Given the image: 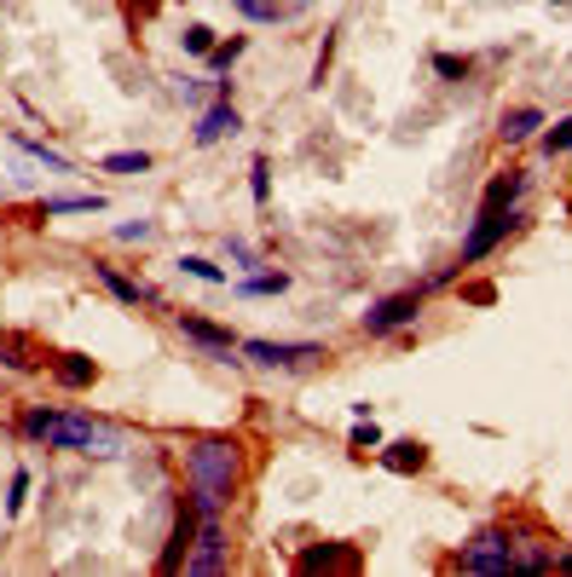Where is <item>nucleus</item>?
I'll return each instance as SVG.
<instances>
[{
  "instance_id": "473e14b6",
  "label": "nucleus",
  "mask_w": 572,
  "mask_h": 577,
  "mask_svg": "<svg viewBox=\"0 0 572 577\" xmlns=\"http://www.w3.org/2000/svg\"><path fill=\"white\" fill-rule=\"evenodd\" d=\"M556 572H572V554H556Z\"/></svg>"
},
{
  "instance_id": "ddd939ff",
  "label": "nucleus",
  "mask_w": 572,
  "mask_h": 577,
  "mask_svg": "<svg viewBox=\"0 0 572 577\" xmlns=\"http://www.w3.org/2000/svg\"><path fill=\"white\" fill-rule=\"evenodd\" d=\"M93 278L110 288V295L121 301V306H156V288L151 283H133V278H121L116 266H93Z\"/></svg>"
},
{
  "instance_id": "a878e982",
  "label": "nucleus",
  "mask_w": 572,
  "mask_h": 577,
  "mask_svg": "<svg viewBox=\"0 0 572 577\" xmlns=\"http://www.w3.org/2000/svg\"><path fill=\"white\" fill-rule=\"evenodd\" d=\"M232 7L243 12V17H249V24H278V0H232Z\"/></svg>"
},
{
  "instance_id": "7ed1b4c3",
  "label": "nucleus",
  "mask_w": 572,
  "mask_h": 577,
  "mask_svg": "<svg viewBox=\"0 0 572 577\" xmlns=\"http://www.w3.org/2000/svg\"><path fill=\"white\" fill-rule=\"evenodd\" d=\"M422 301H428V288H399V295H382V301H371V313L359 318V329H364V335H399V329L417 323Z\"/></svg>"
},
{
  "instance_id": "412c9836",
  "label": "nucleus",
  "mask_w": 572,
  "mask_h": 577,
  "mask_svg": "<svg viewBox=\"0 0 572 577\" xmlns=\"http://www.w3.org/2000/svg\"><path fill=\"white\" fill-rule=\"evenodd\" d=\"M98 168H105V174H145L151 156H145V151H110L105 162H98Z\"/></svg>"
},
{
  "instance_id": "5701e85b",
  "label": "nucleus",
  "mask_w": 572,
  "mask_h": 577,
  "mask_svg": "<svg viewBox=\"0 0 572 577\" xmlns=\"http://www.w3.org/2000/svg\"><path fill=\"white\" fill-rule=\"evenodd\" d=\"M249 191H255L260 209L272 202V162H267V156H255V162H249Z\"/></svg>"
},
{
  "instance_id": "c756f323",
  "label": "nucleus",
  "mask_w": 572,
  "mask_h": 577,
  "mask_svg": "<svg viewBox=\"0 0 572 577\" xmlns=\"http://www.w3.org/2000/svg\"><path fill=\"white\" fill-rule=\"evenodd\" d=\"M376 445H382V427L359 416V427H353V450H376Z\"/></svg>"
},
{
  "instance_id": "1a4fd4ad",
  "label": "nucleus",
  "mask_w": 572,
  "mask_h": 577,
  "mask_svg": "<svg viewBox=\"0 0 572 577\" xmlns=\"http://www.w3.org/2000/svg\"><path fill=\"white\" fill-rule=\"evenodd\" d=\"M197 503L186 497L174 508V531H168V543H162V572H186V554H191V543H197Z\"/></svg>"
},
{
  "instance_id": "4be33fe9",
  "label": "nucleus",
  "mask_w": 572,
  "mask_h": 577,
  "mask_svg": "<svg viewBox=\"0 0 572 577\" xmlns=\"http://www.w3.org/2000/svg\"><path fill=\"white\" fill-rule=\"evenodd\" d=\"M434 75H440V81H468V75H475V58H457V52H434Z\"/></svg>"
},
{
  "instance_id": "393cba45",
  "label": "nucleus",
  "mask_w": 572,
  "mask_h": 577,
  "mask_svg": "<svg viewBox=\"0 0 572 577\" xmlns=\"http://www.w3.org/2000/svg\"><path fill=\"white\" fill-rule=\"evenodd\" d=\"M330 58H336V30L324 35V47H318V58H313V81H306L313 93H324V81H330Z\"/></svg>"
},
{
  "instance_id": "2f4dec72",
  "label": "nucleus",
  "mask_w": 572,
  "mask_h": 577,
  "mask_svg": "<svg viewBox=\"0 0 572 577\" xmlns=\"http://www.w3.org/2000/svg\"><path fill=\"white\" fill-rule=\"evenodd\" d=\"M463 295H468V301H475V306H492V301H498V288H492V283H468V288H463Z\"/></svg>"
},
{
  "instance_id": "b1692460",
  "label": "nucleus",
  "mask_w": 572,
  "mask_h": 577,
  "mask_svg": "<svg viewBox=\"0 0 572 577\" xmlns=\"http://www.w3.org/2000/svg\"><path fill=\"white\" fill-rule=\"evenodd\" d=\"M179 272L197 278V283H226V272H220L214 260H202V255H179Z\"/></svg>"
},
{
  "instance_id": "20e7f679",
  "label": "nucleus",
  "mask_w": 572,
  "mask_h": 577,
  "mask_svg": "<svg viewBox=\"0 0 572 577\" xmlns=\"http://www.w3.org/2000/svg\"><path fill=\"white\" fill-rule=\"evenodd\" d=\"M237 353L249 364H260V369H306V364L324 358V341H267V335H255V341H237Z\"/></svg>"
},
{
  "instance_id": "72a5a7b5",
  "label": "nucleus",
  "mask_w": 572,
  "mask_h": 577,
  "mask_svg": "<svg viewBox=\"0 0 572 577\" xmlns=\"http://www.w3.org/2000/svg\"><path fill=\"white\" fill-rule=\"evenodd\" d=\"M549 7H572V0H549Z\"/></svg>"
},
{
  "instance_id": "6e6552de",
  "label": "nucleus",
  "mask_w": 572,
  "mask_h": 577,
  "mask_svg": "<svg viewBox=\"0 0 572 577\" xmlns=\"http://www.w3.org/2000/svg\"><path fill=\"white\" fill-rule=\"evenodd\" d=\"M174 323H179V335H186V341L202 346V353H220L226 364H237V358H232V353H237V335H232L226 323H214V318H202V313H179Z\"/></svg>"
},
{
  "instance_id": "f8f14e48",
  "label": "nucleus",
  "mask_w": 572,
  "mask_h": 577,
  "mask_svg": "<svg viewBox=\"0 0 572 577\" xmlns=\"http://www.w3.org/2000/svg\"><path fill=\"white\" fill-rule=\"evenodd\" d=\"M538 128H549V116H544L538 105H515V110L498 116V139H503V144H526Z\"/></svg>"
},
{
  "instance_id": "6ab92c4d",
  "label": "nucleus",
  "mask_w": 572,
  "mask_h": 577,
  "mask_svg": "<svg viewBox=\"0 0 572 577\" xmlns=\"http://www.w3.org/2000/svg\"><path fill=\"white\" fill-rule=\"evenodd\" d=\"M290 288V272H249V278H237V295H283Z\"/></svg>"
},
{
  "instance_id": "bb28decb",
  "label": "nucleus",
  "mask_w": 572,
  "mask_h": 577,
  "mask_svg": "<svg viewBox=\"0 0 572 577\" xmlns=\"http://www.w3.org/2000/svg\"><path fill=\"white\" fill-rule=\"evenodd\" d=\"M179 47H186L191 58H209V47H214V30H209V24H186V35H179Z\"/></svg>"
},
{
  "instance_id": "f3484780",
  "label": "nucleus",
  "mask_w": 572,
  "mask_h": 577,
  "mask_svg": "<svg viewBox=\"0 0 572 577\" xmlns=\"http://www.w3.org/2000/svg\"><path fill=\"white\" fill-rule=\"evenodd\" d=\"M105 209V197L87 191V197H47L40 202V220H58V214H98Z\"/></svg>"
},
{
  "instance_id": "f03ea898",
  "label": "nucleus",
  "mask_w": 572,
  "mask_h": 577,
  "mask_svg": "<svg viewBox=\"0 0 572 577\" xmlns=\"http://www.w3.org/2000/svg\"><path fill=\"white\" fill-rule=\"evenodd\" d=\"M24 439L47 445V450H87V457H116V445L105 439V427H98L93 416H81V410H47L35 404L24 410Z\"/></svg>"
},
{
  "instance_id": "f257e3e1",
  "label": "nucleus",
  "mask_w": 572,
  "mask_h": 577,
  "mask_svg": "<svg viewBox=\"0 0 572 577\" xmlns=\"http://www.w3.org/2000/svg\"><path fill=\"white\" fill-rule=\"evenodd\" d=\"M237 439H220V433H209V439L186 445V473H191V503L202 520H220V508L232 503L237 491Z\"/></svg>"
},
{
  "instance_id": "9d476101",
  "label": "nucleus",
  "mask_w": 572,
  "mask_h": 577,
  "mask_svg": "<svg viewBox=\"0 0 572 577\" xmlns=\"http://www.w3.org/2000/svg\"><path fill=\"white\" fill-rule=\"evenodd\" d=\"M243 128V116H237V105L232 98H214V105H202L197 110V128H191V144H220L226 133H237Z\"/></svg>"
},
{
  "instance_id": "cd10ccee",
  "label": "nucleus",
  "mask_w": 572,
  "mask_h": 577,
  "mask_svg": "<svg viewBox=\"0 0 572 577\" xmlns=\"http://www.w3.org/2000/svg\"><path fill=\"white\" fill-rule=\"evenodd\" d=\"M561 151H572V116H561L556 128L544 133V156H561Z\"/></svg>"
},
{
  "instance_id": "c85d7f7f",
  "label": "nucleus",
  "mask_w": 572,
  "mask_h": 577,
  "mask_svg": "<svg viewBox=\"0 0 572 577\" xmlns=\"http://www.w3.org/2000/svg\"><path fill=\"white\" fill-rule=\"evenodd\" d=\"M24 503H30V473L17 468V473H12V497H7V514H12V520L24 514Z\"/></svg>"
},
{
  "instance_id": "dca6fc26",
  "label": "nucleus",
  "mask_w": 572,
  "mask_h": 577,
  "mask_svg": "<svg viewBox=\"0 0 572 577\" xmlns=\"http://www.w3.org/2000/svg\"><path fill=\"white\" fill-rule=\"evenodd\" d=\"M382 468H387V473H422V468H428V445H417V439L387 445V450H382Z\"/></svg>"
},
{
  "instance_id": "7c9ffc66",
  "label": "nucleus",
  "mask_w": 572,
  "mask_h": 577,
  "mask_svg": "<svg viewBox=\"0 0 572 577\" xmlns=\"http://www.w3.org/2000/svg\"><path fill=\"white\" fill-rule=\"evenodd\" d=\"M156 225L151 220H133V225H116V243H151Z\"/></svg>"
},
{
  "instance_id": "39448f33",
  "label": "nucleus",
  "mask_w": 572,
  "mask_h": 577,
  "mask_svg": "<svg viewBox=\"0 0 572 577\" xmlns=\"http://www.w3.org/2000/svg\"><path fill=\"white\" fill-rule=\"evenodd\" d=\"M457 572H486V577H498V572H515V538H509L503 526H486L475 543H468L457 561Z\"/></svg>"
},
{
  "instance_id": "4468645a",
  "label": "nucleus",
  "mask_w": 572,
  "mask_h": 577,
  "mask_svg": "<svg viewBox=\"0 0 572 577\" xmlns=\"http://www.w3.org/2000/svg\"><path fill=\"white\" fill-rule=\"evenodd\" d=\"M301 572H359V549H341V543H324V549H301Z\"/></svg>"
},
{
  "instance_id": "423d86ee",
  "label": "nucleus",
  "mask_w": 572,
  "mask_h": 577,
  "mask_svg": "<svg viewBox=\"0 0 572 577\" xmlns=\"http://www.w3.org/2000/svg\"><path fill=\"white\" fill-rule=\"evenodd\" d=\"M515 225H521L515 209H480V214H475V232L463 237V260H457V266H480L486 255H498L503 237L515 232Z\"/></svg>"
},
{
  "instance_id": "a211bd4d",
  "label": "nucleus",
  "mask_w": 572,
  "mask_h": 577,
  "mask_svg": "<svg viewBox=\"0 0 572 577\" xmlns=\"http://www.w3.org/2000/svg\"><path fill=\"white\" fill-rule=\"evenodd\" d=\"M12 144H17V151H30L35 162H47V168H52V174H75V162H70V156H58V151H47V144H40V139H30V133H17V128H12Z\"/></svg>"
},
{
  "instance_id": "aec40b11",
  "label": "nucleus",
  "mask_w": 572,
  "mask_h": 577,
  "mask_svg": "<svg viewBox=\"0 0 572 577\" xmlns=\"http://www.w3.org/2000/svg\"><path fill=\"white\" fill-rule=\"evenodd\" d=\"M243 47H249L243 35H232V40H214V47H209V70H214V75H226V70L237 64V58H243Z\"/></svg>"
},
{
  "instance_id": "9b49d317",
  "label": "nucleus",
  "mask_w": 572,
  "mask_h": 577,
  "mask_svg": "<svg viewBox=\"0 0 572 577\" xmlns=\"http://www.w3.org/2000/svg\"><path fill=\"white\" fill-rule=\"evenodd\" d=\"M0 364L17 369V376H35V369H47L52 358L40 353V346L30 335H17V329H0Z\"/></svg>"
},
{
  "instance_id": "0eeeda50",
  "label": "nucleus",
  "mask_w": 572,
  "mask_h": 577,
  "mask_svg": "<svg viewBox=\"0 0 572 577\" xmlns=\"http://www.w3.org/2000/svg\"><path fill=\"white\" fill-rule=\"evenodd\" d=\"M186 572H191V577L226 572V531H220V520H197V543H191V554H186Z\"/></svg>"
},
{
  "instance_id": "2eb2a0df",
  "label": "nucleus",
  "mask_w": 572,
  "mask_h": 577,
  "mask_svg": "<svg viewBox=\"0 0 572 577\" xmlns=\"http://www.w3.org/2000/svg\"><path fill=\"white\" fill-rule=\"evenodd\" d=\"M52 381H58V387H70V393H81V387H93V381H98V364H93V358H81V353H65V358H52Z\"/></svg>"
}]
</instances>
